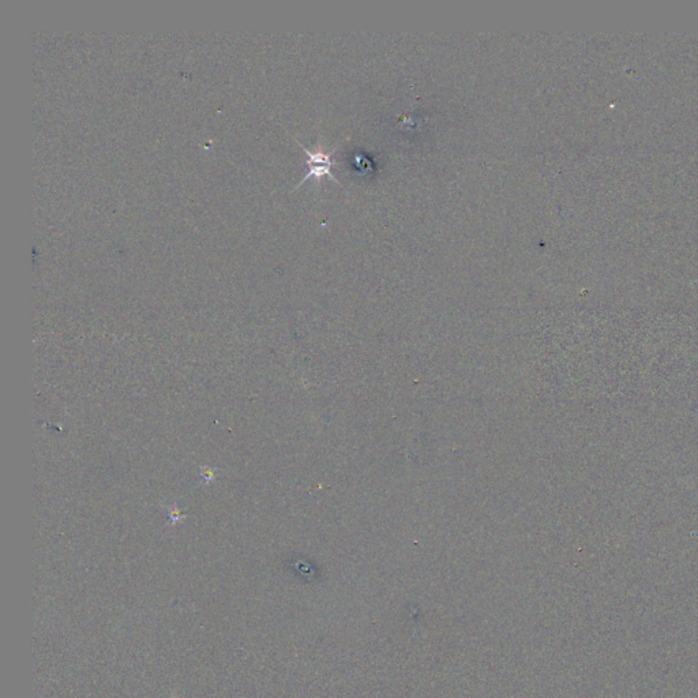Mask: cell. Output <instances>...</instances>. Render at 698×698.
<instances>
[{"label": "cell", "mask_w": 698, "mask_h": 698, "mask_svg": "<svg viewBox=\"0 0 698 698\" xmlns=\"http://www.w3.org/2000/svg\"><path fill=\"white\" fill-rule=\"evenodd\" d=\"M298 142V141H296ZM299 144L300 148L304 150V153L307 154L308 160H307V167H308V172L307 174L301 179L299 182V184L296 186V189L300 187L306 180H308L310 177L311 179H315L317 182H321L324 176H327L330 177L331 180L337 182L338 180L331 174V167H334L337 163L333 160V153H326L324 150L317 149V150H310L307 149L303 144Z\"/></svg>", "instance_id": "1"}]
</instances>
